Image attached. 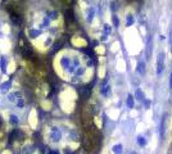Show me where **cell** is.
Instances as JSON below:
<instances>
[{
	"label": "cell",
	"mask_w": 172,
	"mask_h": 154,
	"mask_svg": "<svg viewBox=\"0 0 172 154\" xmlns=\"http://www.w3.org/2000/svg\"><path fill=\"white\" fill-rule=\"evenodd\" d=\"M19 46L22 49V54L26 57V58H32L34 57V50H32V48H31L26 41H23V37L22 36L19 37Z\"/></svg>",
	"instance_id": "1"
},
{
	"label": "cell",
	"mask_w": 172,
	"mask_h": 154,
	"mask_svg": "<svg viewBox=\"0 0 172 154\" xmlns=\"http://www.w3.org/2000/svg\"><path fill=\"white\" fill-rule=\"evenodd\" d=\"M167 118H168V114L164 113L162 116L161 125H159V137H161V140H163L166 136V122H167Z\"/></svg>",
	"instance_id": "2"
},
{
	"label": "cell",
	"mask_w": 172,
	"mask_h": 154,
	"mask_svg": "<svg viewBox=\"0 0 172 154\" xmlns=\"http://www.w3.org/2000/svg\"><path fill=\"white\" fill-rule=\"evenodd\" d=\"M163 69H164V53H159L157 59V75H161Z\"/></svg>",
	"instance_id": "3"
},
{
	"label": "cell",
	"mask_w": 172,
	"mask_h": 154,
	"mask_svg": "<svg viewBox=\"0 0 172 154\" xmlns=\"http://www.w3.org/2000/svg\"><path fill=\"white\" fill-rule=\"evenodd\" d=\"M145 54H146V59H150V57H152V37L148 40V45H146Z\"/></svg>",
	"instance_id": "4"
},
{
	"label": "cell",
	"mask_w": 172,
	"mask_h": 154,
	"mask_svg": "<svg viewBox=\"0 0 172 154\" xmlns=\"http://www.w3.org/2000/svg\"><path fill=\"white\" fill-rule=\"evenodd\" d=\"M137 72H139L140 75H144V73H145V63H144L143 60H140V62L137 63Z\"/></svg>",
	"instance_id": "5"
},
{
	"label": "cell",
	"mask_w": 172,
	"mask_h": 154,
	"mask_svg": "<svg viewBox=\"0 0 172 154\" xmlns=\"http://www.w3.org/2000/svg\"><path fill=\"white\" fill-rule=\"evenodd\" d=\"M135 96H136V99H137V100H141V101H144V100H145V98H144V93H143L140 89H137V90H136Z\"/></svg>",
	"instance_id": "6"
},
{
	"label": "cell",
	"mask_w": 172,
	"mask_h": 154,
	"mask_svg": "<svg viewBox=\"0 0 172 154\" xmlns=\"http://www.w3.org/2000/svg\"><path fill=\"white\" fill-rule=\"evenodd\" d=\"M113 152L116 154H122L123 153V149H122V145L118 144V145H114L113 146Z\"/></svg>",
	"instance_id": "7"
},
{
	"label": "cell",
	"mask_w": 172,
	"mask_h": 154,
	"mask_svg": "<svg viewBox=\"0 0 172 154\" xmlns=\"http://www.w3.org/2000/svg\"><path fill=\"white\" fill-rule=\"evenodd\" d=\"M127 107L134 108V96L132 95H129V98H127Z\"/></svg>",
	"instance_id": "8"
},
{
	"label": "cell",
	"mask_w": 172,
	"mask_h": 154,
	"mask_svg": "<svg viewBox=\"0 0 172 154\" xmlns=\"http://www.w3.org/2000/svg\"><path fill=\"white\" fill-rule=\"evenodd\" d=\"M137 144H139L140 146H144V145L146 144V140H145V137H143V136H139V137H137Z\"/></svg>",
	"instance_id": "9"
},
{
	"label": "cell",
	"mask_w": 172,
	"mask_h": 154,
	"mask_svg": "<svg viewBox=\"0 0 172 154\" xmlns=\"http://www.w3.org/2000/svg\"><path fill=\"white\" fill-rule=\"evenodd\" d=\"M134 23V17L132 16H127V19H126V24L127 26H131Z\"/></svg>",
	"instance_id": "10"
},
{
	"label": "cell",
	"mask_w": 172,
	"mask_h": 154,
	"mask_svg": "<svg viewBox=\"0 0 172 154\" xmlns=\"http://www.w3.org/2000/svg\"><path fill=\"white\" fill-rule=\"evenodd\" d=\"M93 17H94V9H90L89 13H87V19H89V21H91Z\"/></svg>",
	"instance_id": "11"
},
{
	"label": "cell",
	"mask_w": 172,
	"mask_h": 154,
	"mask_svg": "<svg viewBox=\"0 0 172 154\" xmlns=\"http://www.w3.org/2000/svg\"><path fill=\"white\" fill-rule=\"evenodd\" d=\"M113 23H114L116 27H118V26H119V19H118L117 16H113Z\"/></svg>",
	"instance_id": "12"
},
{
	"label": "cell",
	"mask_w": 172,
	"mask_h": 154,
	"mask_svg": "<svg viewBox=\"0 0 172 154\" xmlns=\"http://www.w3.org/2000/svg\"><path fill=\"white\" fill-rule=\"evenodd\" d=\"M170 87H171V90H172V73H171V76H170Z\"/></svg>",
	"instance_id": "13"
},
{
	"label": "cell",
	"mask_w": 172,
	"mask_h": 154,
	"mask_svg": "<svg viewBox=\"0 0 172 154\" xmlns=\"http://www.w3.org/2000/svg\"><path fill=\"white\" fill-rule=\"evenodd\" d=\"M150 105V101L149 100H145V107H149Z\"/></svg>",
	"instance_id": "14"
},
{
	"label": "cell",
	"mask_w": 172,
	"mask_h": 154,
	"mask_svg": "<svg viewBox=\"0 0 172 154\" xmlns=\"http://www.w3.org/2000/svg\"><path fill=\"white\" fill-rule=\"evenodd\" d=\"M131 154H136V153H135V152H132V153H131Z\"/></svg>",
	"instance_id": "15"
}]
</instances>
